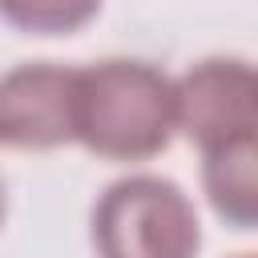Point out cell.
Masks as SVG:
<instances>
[{
    "mask_svg": "<svg viewBox=\"0 0 258 258\" xmlns=\"http://www.w3.org/2000/svg\"><path fill=\"white\" fill-rule=\"evenodd\" d=\"M177 133L173 77L145 60H97L73 77V141L105 161H149Z\"/></svg>",
    "mask_w": 258,
    "mask_h": 258,
    "instance_id": "1",
    "label": "cell"
},
{
    "mask_svg": "<svg viewBox=\"0 0 258 258\" xmlns=\"http://www.w3.org/2000/svg\"><path fill=\"white\" fill-rule=\"evenodd\" d=\"M89 226L97 258H198L202 250L194 202L157 173H133L105 185Z\"/></svg>",
    "mask_w": 258,
    "mask_h": 258,
    "instance_id": "2",
    "label": "cell"
},
{
    "mask_svg": "<svg viewBox=\"0 0 258 258\" xmlns=\"http://www.w3.org/2000/svg\"><path fill=\"white\" fill-rule=\"evenodd\" d=\"M177 129L206 153L214 145L258 137V77L242 56H206L173 81Z\"/></svg>",
    "mask_w": 258,
    "mask_h": 258,
    "instance_id": "3",
    "label": "cell"
},
{
    "mask_svg": "<svg viewBox=\"0 0 258 258\" xmlns=\"http://www.w3.org/2000/svg\"><path fill=\"white\" fill-rule=\"evenodd\" d=\"M73 77L77 69L52 60L0 73V149L73 145Z\"/></svg>",
    "mask_w": 258,
    "mask_h": 258,
    "instance_id": "4",
    "label": "cell"
},
{
    "mask_svg": "<svg viewBox=\"0 0 258 258\" xmlns=\"http://www.w3.org/2000/svg\"><path fill=\"white\" fill-rule=\"evenodd\" d=\"M202 185L214 214L234 230L258 222V137H238L202 153Z\"/></svg>",
    "mask_w": 258,
    "mask_h": 258,
    "instance_id": "5",
    "label": "cell"
},
{
    "mask_svg": "<svg viewBox=\"0 0 258 258\" xmlns=\"http://www.w3.org/2000/svg\"><path fill=\"white\" fill-rule=\"evenodd\" d=\"M101 12V0H0V20L28 36H73Z\"/></svg>",
    "mask_w": 258,
    "mask_h": 258,
    "instance_id": "6",
    "label": "cell"
},
{
    "mask_svg": "<svg viewBox=\"0 0 258 258\" xmlns=\"http://www.w3.org/2000/svg\"><path fill=\"white\" fill-rule=\"evenodd\" d=\"M4 218H8V189H4V181H0V230H4Z\"/></svg>",
    "mask_w": 258,
    "mask_h": 258,
    "instance_id": "7",
    "label": "cell"
},
{
    "mask_svg": "<svg viewBox=\"0 0 258 258\" xmlns=\"http://www.w3.org/2000/svg\"><path fill=\"white\" fill-rule=\"evenodd\" d=\"M238 258H250V254H238Z\"/></svg>",
    "mask_w": 258,
    "mask_h": 258,
    "instance_id": "8",
    "label": "cell"
}]
</instances>
